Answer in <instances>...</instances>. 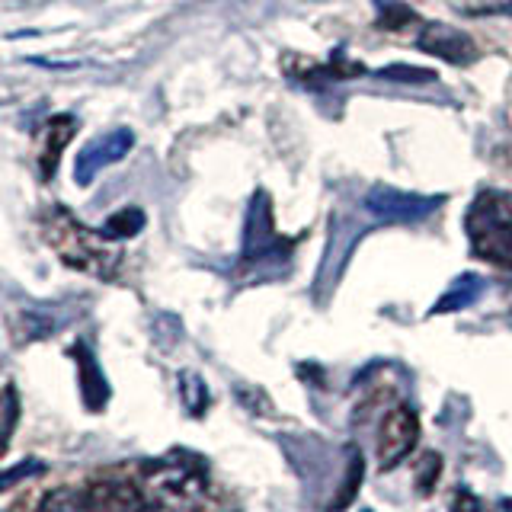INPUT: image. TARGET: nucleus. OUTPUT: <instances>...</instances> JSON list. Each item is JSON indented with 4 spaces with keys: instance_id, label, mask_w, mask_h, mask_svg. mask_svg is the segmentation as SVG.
<instances>
[{
    "instance_id": "10",
    "label": "nucleus",
    "mask_w": 512,
    "mask_h": 512,
    "mask_svg": "<svg viewBox=\"0 0 512 512\" xmlns=\"http://www.w3.org/2000/svg\"><path fill=\"white\" fill-rule=\"evenodd\" d=\"M77 135V119L74 116H55L48 119L42 135H39V170L48 180V176H55V167H58V157L64 151V144Z\"/></svg>"
},
{
    "instance_id": "3",
    "label": "nucleus",
    "mask_w": 512,
    "mask_h": 512,
    "mask_svg": "<svg viewBox=\"0 0 512 512\" xmlns=\"http://www.w3.org/2000/svg\"><path fill=\"white\" fill-rule=\"evenodd\" d=\"M464 234L474 253L493 266L512 269V196L500 189L477 192L464 212Z\"/></svg>"
},
{
    "instance_id": "2",
    "label": "nucleus",
    "mask_w": 512,
    "mask_h": 512,
    "mask_svg": "<svg viewBox=\"0 0 512 512\" xmlns=\"http://www.w3.org/2000/svg\"><path fill=\"white\" fill-rule=\"evenodd\" d=\"M45 231L68 266H77L90 272V276H103V279H109L119 269L122 260L119 240L109 237L106 231L84 228L68 208H55L52 218L45 221Z\"/></svg>"
},
{
    "instance_id": "18",
    "label": "nucleus",
    "mask_w": 512,
    "mask_h": 512,
    "mask_svg": "<svg viewBox=\"0 0 512 512\" xmlns=\"http://www.w3.org/2000/svg\"><path fill=\"white\" fill-rule=\"evenodd\" d=\"M471 16H512V0H464Z\"/></svg>"
},
{
    "instance_id": "15",
    "label": "nucleus",
    "mask_w": 512,
    "mask_h": 512,
    "mask_svg": "<svg viewBox=\"0 0 512 512\" xmlns=\"http://www.w3.org/2000/svg\"><path fill=\"white\" fill-rule=\"evenodd\" d=\"M141 228H144V212H141V208H122V212H116L106 221L103 231L109 237H116V240H128V237H135Z\"/></svg>"
},
{
    "instance_id": "6",
    "label": "nucleus",
    "mask_w": 512,
    "mask_h": 512,
    "mask_svg": "<svg viewBox=\"0 0 512 512\" xmlns=\"http://www.w3.org/2000/svg\"><path fill=\"white\" fill-rule=\"evenodd\" d=\"M416 48L432 58H442L448 64H458V68H468L471 61H477V42L448 23H426L416 36Z\"/></svg>"
},
{
    "instance_id": "16",
    "label": "nucleus",
    "mask_w": 512,
    "mask_h": 512,
    "mask_svg": "<svg viewBox=\"0 0 512 512\" xmlns=\"http://www.w3.org/2000/svg\"><path fill=\"white\" fill-rule=\"evenodd\" d=\"M180 391H183V404L192 416H199L208 407V391L196 372H183L180 375Z\"/></svg>"
},
{
    "instance_id": "1",
    "label": "nucleus",
    "mask_w": 512,
    "mask_h": 512,
    "mask_svg": "<svg viewBox=\"0 0 512 512\" xmlns=\"http://www.w3.org/2000/svg\"><path fill=\"white\" fill-rule=\"evenodd\" d=\"M148 503L170 512H202L212 493V480L202 458L189 452H170L141 468Z\"/></svg>"
},
{
    "instance_id": "5",
    "label": "nucleus",
    "mask_w": 512,
    "mask_h": 512,
    "mask_svg": "<svg viewBox=\"0 0 512 512\" xmlns=\"http://www.w3.org/2000/svg\"><path fill=\"white\" fill-rule=\"evenodd\" d=\"M420 439V416L413 407L400 404L388 416H384L381 432H378V464L381 471L394 468L397 461H404Z\"/></svg>"
},
{
    "instance_id": "19",
    "label": "nucleus",
    "mask_w": 512,
    "mask_h": 512,
    "mask_svg": "<svg viewBox=\"0 0 512 512\" xmlns=\"http://www.w3.org/2000/svg\"><path fill=\"white\" fill-rule=\"evenodd\" d=\"M42 471H45V464H42V461H36V458H29V461L16 464V468H10V471L0 474V490H10V487L16 484V480L32 477V474H42Z\"/></svg>"
},
{
    "instance_id": "8",
    "label": "nucleus",
    "mask_w": 512,
    "mask_h": 512,
    "mask_svg": "<svg viewBox=\"0 0 512 512\" xmlns=\"http://www.w3.org/2000/svg\"><path fill=\"white\" fill-rule=\"evenodd\" d=\"M135 144V135L128 132V128H116V132H109L103 138H96L93 144H87L84 151L77 154V167H74V180L80 186H87L96 173L109 164H119V160L132 151Z\"/></svg>"
},
{
    "instance_id": "9",
    "label": "nucleus",
    "mask_w": 512,
    "mask_h": 512,
    "mask_svg": "<svg viewBox=\"0 0 512 512\" xmlns=\"http://www.w3.org/2000/svg\"><path fill=\"white\" fill-rule=\"evenodd\" d=\"M90 512H144L148 496L141 487L125 484V480H96L84 487Z\"/></svg>"
},
{
    "instance_id": "17",
    "label": "nucleus",
    "mask_w": 512,
    "mask_h": 512,
    "mask_svg": "<svg viewBox=\"0 0 512 512\" xmlns=\"http://www.w3.org/2000/svg\"><path fill=\"white\" fill-rule=\"evenodd\" d=\"M378 74L391 77V80H404V84H429V80H436V74H432V71L410 68V64H388V68H381Z\"/></svg>"
},
{
    "instance_id": "11",
    "label": "nucleus",
    "mask_w": 512,
    "mask_h": 512,
    "mask_svg": "<svg viewBox=\"0 0 512 512\" xmlns=\"http://www.w3.org/2000/svg\"><path fill=\"white\" fill-rule=\"evenodd\" d=\"M71 356L77 362V375H80V394H84V404L87 410L93 413H100L106 407V400H109V384L100 372V365H96L93 359V352L84 346V343H77L71 349Z\"/></svg>"
},
{
    "instance_id": "4",
    "label": "nucleus",
    "mask_w": 512,
    "mask_h": 512,
    "mask_svg": "<svg viewBox=\"0 0 512 512\" xmlns=\"http://www.w3.org/2000/svg\"><path fill=\"white\" fill-rule=\"evenodd\" d=\"M442 202H445V196H416V192L391 189V186H375L365 199L368 212L384 221H397V224L423 221L436 212Z\"/></svg>"
},
{
    "instance_id": "14",
    "label": "nucleus",
    "mask_w": 512,
    "mask_h": 512,
    "mask_svg": "<svg viewBox=\"0 0 512 512\" xmlns=\"http://www.w3.org/2000/svg\"><path fill=\"white\" fill-rule=\"evenodd\" d=\"M375 4V16H378V26L381 29H404L416 20V13L404 4V0H372Z\"/></svg>"
},
{
    "instance_id": "12",
    "label": "nucleus",
    "mask_w": 512,
    "mask_h": 512,
    "mask_svg": "<svg viewBox=\"0 0 512 512\" xmlns=\"http://www.w3.org/2000/svg\"><path fill=\"white\" fill-rule=\"evenodd\" d=\"M480 292H484V279L474 276V272H464V276H458L452 285H448V292H442L432 314H452V311L468 308V304H474L480 298Z\"/></svg>"
},
{
    "instance_id": "13",
    "label": "nucleus",
    "mask_w": 512,
    "mask_h": 512,
    "mask_svg": "<svg viewBox=\"0 0 512 512\" xmlns=\"http://www.w3.org/2000/svg\"><path fill=\"white\" fill-rule=\"evenodd\" d=\"M39 512H90L84 487H58L39 503Z\"/></svg>"
},
{
    "instance_id": "7",
    "label": "nucleus",
    "mask_w": 512,
    "mask_h": 512,
    "mask_svg": "<svg viewBox=\"0 0 512 512\" xmlns=\"http://www.w3.org/2000/svg\"><path fill=\"white\" fill-rule=\"evenodd\" d=\"M292 240H285L276 234V224H272L269 215V199L266 192H256V199L250 205V215H247V237H244V256L247 260H263V256L272 253H288Z\"/></svg>"
}]
</instances>
